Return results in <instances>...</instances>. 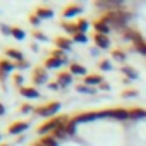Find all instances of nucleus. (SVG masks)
<instances>
[{"label":"nucleus","mask_w":146,"mask_h":146,"mask_svg":"<svg viewBox=\"0 0 146 146\" xmlns=\"http://www.w3.org/2000/svg\"><path fill=\"white\" fill-rule=\"evenodd\" d=\"M137 95H139V91H137V90H132V88H127V90H124V91L120 93L122 98H136Z\"/></svg>","instance_id":"f704fd0d"},{"label":"nucleus","mask_w":146,"mask_h":146,"mask_svg":"<svg viewBox=\"0 0 146 146\" xmlns=\"http://www.w3.org/2000/svg\"><path fill=\"white\" fill-rule=\"evenodd\" d=\"M16 65H17V70H26V69L31 67V64H29L28 60H23V62H19V64H16Z\"/></svg>","instance_id":"a19ab883"},{"label":"nucleus","mask_w":146,"mask_h":146,"mask_svg":"<svg viewBox=\"0 0 146 146\" xmlns=\"http://www.w3.org/2000/svg\"><path fill=\"white\" fill-rule=\"evenodd\" d=\"M52 136L60 143V141H65L67 137H69V134H67V131H65V125H62V127H58V129H55L53 132H52Z\"/></svg>","instance_id":"a878e982"},{"label":"nucleus","mask_w":146,"mask_h":146,"mask_svg":"<svg viewBox=\"0 0 146 146\" xmlns=\"http://www.w3.org/2000/svg\"><path fill=\"white\" fill-rule=\"evenodd\" d=\"M132 48L139 53V55H143V57H146V40L144 38H141L139 41H136V43H132Z\"/></svg>","instance_id":"c756f323"},{"label":"nucleus","mask_w":146,"mask_h":146,"mask_svg":"<svg viewBox=\"0 0 146 146\" xmlns=\"http://www.w3.org/2000/svg\"><path fill=\"white\" fill-rule=\"evenodd\" d=\"M5 57H7V58H11V60H12V62H16V64H19V62L26 60L24 53H23L21 50H17V48H7V50H5Z\"/></svg>","instance_id":"f3484780"},{"label":"nucleus","mask_w":146,"mask_h":146,"mask_svg":"<svg viewBox=\"0 0 146 146\" xmlns=\"http://www.w3.org/2000/svg\"><path fill=\"white\" fill-rule=\"evenodd\" d=\"M46 88H48V90H52V91H58L62 86H60L57 81H53V83H48V86H46Z\"/></svg>","instance_id":"79ce46f5"},{"label":"nucleus","mask_w":146,"mask_h":146,"mask_svg":"<svg viewBox=\"0 0 146 146\" xmlns=\"http://www.w3.org/2000/svg\"><path fill=\"white\" fill-rule=\"evenodd\" d=\"M100 119H115V120H131L129 108L115 107V108H107V110H98Z\"/></svg>","instance_id":"7ed1b4c3"},{"label":"nucleus","mask_w":146,"mask_h":146,"mask_svg":"<svg viewBox=\"0 0 146 146\" xmlns=\"http://www.w3.org/2000/svg\"><path fill=\"white\" fill-rule=\"evenodd\" d=\"M100 19H102L103 23H107L113 31L122 33V31L129 26V23H131V19H132V12H129V11H125V9H122V11H113V12H105V14L100 16Z\"/></svg>","instance_id":"f257e3e1"},{"label":"nucleus","mask_w":146,"mask_h":146,"mask_svg":"<svg viewBox=\"0 0 146 146\" xmlns=\"http://www.w3.org/2000/svg\"><path fill=\"white\" fill-rule=\"evenodd\" d=\"M35 14H36L41 21H45V19H52V17H53V11H52L50 7H45V5H38L36 11H35Z\"/></svg>","instance_id":"aec40b11"},{"label":"nucleus","mask_w":146,"mask_h":146,"mask_svg":"<svg viewBox=\"0 0 146 146\" xmlns=\"http://www.w3.org/2000/svg\"><path fill=\"white\" fill-rule=\"evenodd\" d=\"M28 21H29V24H33V26H40V23H41V19H40L36 14H31V16L28 17Z\"/></svg>","instance_id":"ea45409f"},{"label":"nucleus","mask_w":146,"mask_h":146,"mask_svg":"<svg viewBox=\"0 0 146 146\" xmlns=\"http://www.w3.org/2000/svg\"><path fill=\"white\" fill-rule=\"evenodd\" d=\"M0 146H9V144H0Z\"/></svg>","instance_id":"de8ad7c7"},{"label":"nucleus","mask_w":146,"mask_h":146,"mask_svg":"<svg viewBox=\"0 0 146 146\" xmlns=\"http://www.w3.org/2000/svg\"><path fill=\"white\" fill-rule=\"evenodd\" d=\"M76 91L78 93H81V95H96V91H98V88H93V86H88V84H78L76 86Z\"/></svg>","instance_id":"b1692460"},{"label":"nucleus","mask_w":146,"mask_h":146,"mask_svg":"<svg viewBox=\"0 0 146 146\" xmlns=\"http://www.w3.org/2000/svg\"><path fill=\"white\" fill-rule=\"evenodd\" d=\"M98 90H102V91H110V84H108L107 81H103V83L98 86Z\"/></svg>","instance_id":"37998d69"},{"label":"nucleus","mask_w":146,"mask_h":146,"mask_svg":"<svg viewBox=\"0 0 146 146\" xmlns=\"http://www.w3.org/2000/svg\"><path fill=\"white\" fill-rule=\"evenodd\" d=\"M33 84L35 86H48V70L45 67H35L33 69V74H31Z\"/></svg>","instance_id":"0eeeda50"},{"label":"nucleus","mask_w":146,"mask_h":146,"mask_svg":"<svg viewBox=\"0 0 146 146\" xmlns=\"http://www.w3.org/2000/svg\"><path fill=\"white\" fill-rule=\"evenodd\" d=\"M12 81H14V84L17 86V90L23 88V84H24V78H23V74H19V72H16V74L12 76Z\"/></svg>","instance_id":"e433bc0d"},{"label":"nucleus","mask_w":146,"mask_h":146,"mask_svg":"<svg viewBox=\"0 0 146 146\" xmlns=\"http://www.w3.org/2000/svg\"><path fill=\"white\" fill-rule=\"evenodd\" d=\"M31 146H43V144H41V143H40V141H36V143H33V144H31Z\"/></svg>","instance_id":"49530a36"},{"label":"nucleus","mask_w":146,"mask_h":146,"mask_svg":"<svg viewBox=\"0 0 146 146\" xmlns=\"http://www.w3.org/2000/svg\"><path fill=\"white\" fill-rule=\"evenodd\" d=\"M93 41H95V45H96L98 50H108L110 45H112V41H110L108 36H105V35H96V33L93 35Z\"/></svg>","instance_id":"ddd939ff"},{"label":"nucleus","mask_w":146,"mask_h":146,"mask_svg":"<svg viewBox=\"0 0 146 146\" xmlns=\"http://www.w3.org/2000/svg\"><path fill=\"white\" fill-rule=\"evenodd\" d=\"M38 141H40L43 146H58V141H57L52 134H50V136H43V137H40Z\"/></svg>","instance_id":"7c9ffc66"},{"label":"nucleus","mask_w":146,"mask_h":146,"mask_svg":"<svg viewBox=\"0 0 146 146\" xmlns=\"http://www.w3.org/2000/svg\"><path fill=\"white\" fill-rule=\"evenodd\" d=\"M31 50H33V52H38V50H40V46H38L36 43H31Z\"/></svg>","instance_id":"a18cd8bd"},{"label":"nucleus","mask_w":146,"mask_h":146,"mask_svg":"<svg viewBox=\"0 0 146 146\" xmlns=\"http://www.w3.org/2000/svg\"><path fill=\"white\" fill-rule=\"evenodd\" d=\"M60 102H50V103H46V105H41V107H36L35 108V115H38V117H43V119H53V117H57V113L60 112Z\"/></svg>","instance_id":"20e7f679"},{"label":"nucleus","mask_w":146,"mask_h":146,"mask_svg":"<svg viewBox=\"0 0 146 146\" xmlns=\"http://www.w3.org/2000/svg\"><path fill=\"white\" fill-rule=\"evenodd\" d=\"M120 72L125 76V79H129V81H136L137 78H139V74H137V70L132 67V65H122V69H120Z\"/></svg>","instance_id":"412c9836"},{"label":"nucleus","mask_w":146,"mask_h":146,"mask_svg":"<svg viewBox=\"0 0 146 146\" xmlns=\"http://www.w3.org/2000/svg\"><path fill=\"white\" fill-rule=\"evenodd\" d=\"M93 5L96 9L103 11V14L125 9V2H124V0H96V2H93Z\"/></svg>","instance_id":"39448f33"},{"label":"nucleus","mask_w":146,"mask_h":146,"mask_svg":"<svg viewBox=\"0 0 146 146\" xmlns=\"http://www.w3.org/2000/svg\"><path fill=\"white\" fill-rule=\"evenodd\" d=\"M83 11H84V7H83L81 4H69V5L64 9V12H62V17H64L65 21H69V19H74V17L81 16V14H83Z\"/></svg>","instance_id":"6e6552de"},{"label":"nucleus","mask_w":146,"mask_h":146,"mask_svg":"<svg viewBox=\"0 0 146 146\" xmlns=\"http://www.w3.org/2000/svg\"><path fill=\"white\" fill-rule=\"evenodd\" d=\"M76 26H78V33H84L88 35V28H90V21L84 19V17H79L76 21Z\"/></svg>","instance_id":"cd10ccee"},{"label":"nucleus","mask_w":146,"mask_h":146,"mask_svg":"<svg viewBox=\"0 0 146 146\" xmlns=\"http://www.w3.org/2000/svg\"><path fill=\"white\" fill-rule=\"evenodd\" d=\"M0 141H2V134H0Z\"/></svg>","instance_id":"09e8293b"},{"label":"nucleus","mask_w":146,"mask_h":146,"mask_svg":"<svg viewBox=\"0 0 146 146\" xmlns=\"http://www.w3.org/2000/svg\"><path fill=\"white\" fill-rule=\"evenodd\" d=\"M0 33L4 36H12V26H7V24H0Z\"/></svg>","instance_id":"4c0bfd02"},{"label":"nucleus","mask_w":146,"mask_h":146,"mask_svg":"<svg viewBox=\"0 0 146 146\" xmlns=\"http://www.w3.org/2000/svg\"><path fill=\"white\" fill-rule=\"evenodd\" d=\"M129 113H131V120H141V119H146V108L134 107V108H129Z\"/></svg>","instance_id":"5701e85b"},{"label":"nucleus","mask_w":146,"mask_h":146,"mask_svg":"<svg viewBox=\"0 0 146 146\" xmlns=\"http://www.w3.org/2000/svg\"><path fill=\"white\" fill-rule=\"evenodd\" d=\"M5 113V107H4V103H0V117H2Z\"/></svg>","instance_id":"c03bdc74"},{"label":"nucleus","mask_w":146,"mask_h":146,"mask_svg":"<svg viewBox=\"0 0 146 146\" xmlns=\"http://www.w3.org/2000/svg\"><path fill=\"white\" fill-rule=\"evenodd\" d=\"M19 112H21V113H33L35 108H33V105H29V103H23V105L19 107Z\"/></svg>","instance_id":"58836bf2"},{"label":"nucleus","mask_w":146,"mask_h":146,"mask_svg":"<svg viewBox=\"0 0 146 146\" xmlns=\"http://www.w3.org/2000/svg\"><path fill=\"white\" fill-rule=\"evenodd\" d=\"M72 41H74V43H88V35H84V33H76L74 36H72Z\"/></svg>","instance_id":"c9c22d12"},{"label":"nucleus","mask_w":146,"mask_h":146,"mask_svg":"<svg viewBox=\"0 0 146 146\" xmlns=\"http://www.w3.org/2000/svg\"><path fill=\"white\" fill-rule=\"evenodd\" d=\"M19 95L24 96V98H33V100H36V98L41 96L40 91L35 86H23V88H19Z\"/></svg>","instance_id":"6ab92c4d"},{"label":"nucleus","mask_w":146,"mask_h":146,"mask_svg":"<svg viewBox=\"0 0 146 146\" xmlns=\"http://www.w3.org/2000/svg\"><path fill=\"white\" fill-rule=\"evenodd\" d=\"M72 41L70 38H65V36H57L55 40H53V45H55V48H58V50H62V52H65V53H69L70 50H72Z\"/></svg>","instance_id":"9d476101"},{"label":"nucleus","mask_w":146,"mask_h":146,"mask_svg":"<svg viewBox=\"0 0 146 146\" xmlns=\"http://www.w3.org/2000/svg\"><path fill=\"white\" fill-rule=\"evenodd\" d=\"M69 72L72 76H88V69L84 67V65H81V64H78V62H70L69 64Z\"/></svg>","instance_id":"dca6fc26"},{"label":"nucleus","mask_w":146,"mask_h":146,"mask_svg":"<svg viewBox=\"0 0 146 146\" xmlns=\"http://www.w3.org/2000/svg\"><path fill=\"white\" fill-rule=\"evenodd\" d=\"M120 36L125 40V41H129V43H136V41H139L141 38H143V35L137 31V29H134V28H125L122 33H120Z\"/></svg>","instance_id":"f8f14e48"},{"label":"nucleus","mask_w":146,"mask_h":146,"mask_svg":"<svg viewBox=\"0 0 146 146\" xmlns=\"http://www.w3.org/2000/svg\"><path fill=\"white\" fill-rule=\"evenodd\" d=\"M65 131H67L69 137L76 136V132H78V122H76V119H74V117H70V119H69V122L65 124Z\"/></svg>","instance_id":"393cba45"},{"label":"nucleus","mask_w":146,"mask_h":146,"mask_svg":"<svg viewBox=\"0 0 146 146\" xmlns=\"http://www.w3.org/2000/svg\"><path fill=\"white\" fill-rule=\"evenodd\" d=\"M98 69L103 70V72L112 70V60H110V58H102V60L98 62Z\"/></svg>","instance_id":"473e14b6"},{"label":"nucleus","mask_w":146,"mask_h":146,"mask_svg":"<svg viewBox=\"0 0 146 146\" xmlns=\"http://www.w3.org/2000/svg\"><path fill=\"white\" fill-rule=\"evenodd\" d=\"M93 29H95V33H96V35H105V36H108V35H110V31H112V28H110L107 23H103L100 17H98V19H95V23H93Z\"/></svg>","instance_id":"2eb2a0df"},{"label":"nucleus","mask_w":146,"mask_h":146,"mask_svg":"<svg viewBox=\"0 0 146 146\" xmlns=\"http://www.w3.org/2000/svg\"><path fill=\"white\" fill-rule=\"evenodd\" d=\"M72 76L69 70H58L57 72V83L62 86V88H67L69 84H72Z\"/></svg>","instance_id":"4468645a"},{"label":"nucleus","mask_w":146,"mask_h":146,"mask_svg":"<svg viewBox=\"0 0 146 146\" xmlns=\"http://www.w3.org/2000/svg\"><path fill=\"white\" fill-rule=\"evenodd\" d=\"M62 65H65V64H64L60 58H55V57H52V55L46 57L45 62H43V67H45V69H60Z\"/></svg>","instance_id":"4be33fe9"},{"label":"nucleus","mask_w":146,"mask_h":146,"mask_svg":"<svg viewBox=\"0 0 146 146\" xmlns=\"http://www.w3.org/2000/svg\"><path fill=\"white\" fill-rule=\"evenodd\" d=\"M103 81H105V79H103V76H102V74H88V76L83 79V84H88V86L98 88Z\"/></svg>","instance_id":"a211bd4d"},{"label":"nucleus","mask_w":146,"mask_h":146,"mask_svg":"<svg viewBox=\"0 0 146 146\" xmlns=\"http://www.w3.org/2000/svg\"><path fill=\"white\" fill-rule=\"evenodd\" d=\"M12 38H16L17 41H23V40L26 38V31H24L23 28L14 26V28H12Z\"/></svg>","instance_id":"2f4dec72"},{"label":"nucleus","mask_w":146,"mask_h":146,"mask_svg":"<svg viewBox=\"0 0 146 146\" xmlns=\"http://www.w3.org/2000/svg\"><path fill=\"white\" fill-rule=\"evenodd\" d=\"M76 119L78 124H84V122H95V120H100V115H98V110L96 112H81L78 115H72Z\"/></svg>","instance_id":"9b49d317"},{"label":"nucleus","mask_w":146,"mask_h":146,"mask_svg":"<svg viewBox=\"0 0 146 146\" xmlns=\"http://www.w3.org/2000/svg\"><path fill=\"white\" fill-rule=\"evenodd\" d=\"M33 38H35L36 41H41V43L48 41V36H46L43 31H40V29H35V31H33Z\"/></svg>","instance_id":"72a5a7b5"},{"label":"nucleus","mask_w":146,"mask_h":146,"mask_svg":"<svg viewBox=\"0 0 146 146\" xmlns=\"http://www.w3.org/2000/svg\"><path fill=\"white\" fill-rule=\"evenodd\" d=\"M112 58L115 60V62H125V58H127V53L122 50V48H115V50H112Z\"/></svg>","instance_id":"c85d7f7f"},{"label":"nucleus","mask_w":146,"mask_h":146,"mask_svg":"<svg viewBox=\"0 0 146 146\" xmlns=\"http://www.w3.org/2000/svg\"><path fill=\"white\" fill-rule=\"evenodd\" d=\"M62 28H64V31H65L67 35H70V36H74V35L78 33V26H76V23L64 21V23H62Z\"/></svg>","instance_id":"bb28decb"},{"label":"nucleus","mask_w":146,"mask_h":146,"mask_svg":"<svg viewBox=\"0 0 146 146\" xmlns=\"http://www.w3.org/2000/svg\"><path fill=\"white\" fill-rule=\"evenodd\" d=\"M29 129V122L28 120H16V122H12L9 127H7V134H11V136H19V134H23L24 131H28Z\"/></svg>","instance_id":"1a4fd4ad"},{"label":"nucleus","mask_w":146,"mask_h":146,"mask_svg":"<svg viewBox=\"0 0 146 146\" xmlns=\"http://www.w3.org/2000/svg\"><path fill=\"white\" fill-rule=\"evenodd\" d=\"M69 115H57V117H53V119H50V120H46V122H43L38 129H36V132H38V136H50L55 129H58V127H62V125H65L67 122H69Z\"/></svg>","instance_id":"f03ea898"},{"label":"nucleus","mask_w":146,"mask_h":146,"mask_svg":"<svg viewBox=\"0 0 146 146\" xmlns=\"http://www.w3.org/2000/svg\"><path fill=\"white\" fill-rule=\"evenodd\" d=\"M16 69H17V65L11 58H7V57L0 58V83H5L7 78H9V74H11V72H14Z\"/></svg>","instance_id":"423d86ee"}]
</instances>
